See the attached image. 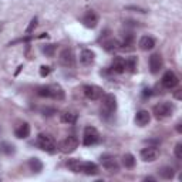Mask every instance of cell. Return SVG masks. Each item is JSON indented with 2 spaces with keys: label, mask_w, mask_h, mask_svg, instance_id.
I'll use <instances>...</instances> for the list:
<instances>
[{
  "label": "cell",
  "mask_w": 182,
  "mask_h": 182,
  "mask_svg": "<svg viewBox=\"0 0 182 182\" xmlns=\"http://www.w3.org/2000/svg\"><path fill=\"white\" fill-rule=\"evenodd\" d=\"M174 154H175V157H177L178 159H182V144H181V142H178V144L175 145Z\"/></svg>",
  "instance_id": "31"
},
{
  "label": "cell",
  "mask_w": 182,
  "mask_h": 182,
  "mask_svg": "<svg viewBox=\"0 0 182 182\" xmlns=\"http://www.w3.org/2000/svg\"><path fill=\"white\" fill-rule=\"evenodd\" d=\"M102 47H104L105 51H108V53H114V51H117L118 49H121V47H120V41H117L115 38L105 40V41L102 43Z\"/></svg>",
  "instance_id": "22"
},
{
  "label": "cell",
  "mask_w": 182,
  "mask_h": 182,
  "mask_svg": "<svg viewBox=\"0 0 182 182\" xmlns=\"http://www.w3.org/2000/svg\"><path fill=\"white\" fill-rule=\"evenodd\" d=\"M127 68L131 73H135V68H137V58L135 57H131V58L127 60Z\"/></svg>",
  "instance_id": "29"
},
{
  "label": "cell",
  "mask_w": 182,
  "mask_h": 182,
  "mask_svg": "<svg viewBox=\"0 0 182 182\" xmlns=\"http://www.w3.org/2000/svg\"><path fill=\"white\" fill-rule=\"evenodd\" d=\"M58 60H60V64L61 66L67 67V68H73L76 67V56L73 53V50L66 47L60 51V56H58Z\"/></svg>",
  "instance_id": "7"
},
{
  "label": "cell",
  "mask_w": 182,
  "mask_h": 182,
  "mask_svg": "<svg viewBox=\"0 0 182 182\" xmlns=\"http://www.w3.org/2000/svg\"><path fill=\"white\" fill-rule=\"evenodd\" d=\"M37 95L44 98L57 100V101H63L66 98V93L58 84H47V85L37 87Z\"/></svg>",
  "instance_id": "1"
},
{
  "label": "cell",
  "mask_w": 182,
  "mask_h": 182,
  "mask_svg": "<svg viewBox=\"0 0 182 182\" xmlns=\"http://www.w3.org/2000/svg\"><path fill=\"white\" fill-rule=\"evenodd\" d=\"M77 148H78V138L76 135H68L64 139H61L58 144V149L64 154H71Z\"/></svg>",
  "instance_id": "5"
},
{
  "label": "cell",
  "mask_w": 182,
  "mask_h": 182,
  "mask_svg": "<svg viewBox=\"0 0 182 182\" xmlns=\"http://www.w3.org/2000/svg\"><path fill=\"white\" fill-rule=\"evenodd\" d=\"M37 24H38V19H37V17H33V19L30 20V23H29V26L26 27V32H24V33H26V34H30V33H33V32H34V29L37 27Z\"/></svg>",
  "instance_id": "28"
},
{
  "label": "cell",
  "mask_w": 182,
  "mask_h": 182,
  "mask_svg": "<svg viewBox=\"0 0 182 182\" xmlns=\"http://www.w3.org/2000/svg\"><path fill=\"white\" fill-rule=\"evenodd\" d=\"M29 168L33 171V172H40L43 169V162L38 159V158H30L29 159Z\"/></svg>",
  "instance_id": "26"
},
{
  "label": "cell",
  "mask_w": 182,
  "mask_h": 182,
  "mask_svg": "<svg viewBox=\"0 0 182 182\" xmlns=\"http://www.w3.org/2000/svg\"><path fill=\"white\" fill-rule=\"evenodd\" d=\"M100 141V133L94 127H85L83 134V144L85 147H91Z\"/></svg>",
  "instance_id": "6"
},
{
  "label": "cell",
  "mask_w": 182,
  "mask_h": 182,
  "mask_svg": "<svg viewBox=\"0 0 182 182\" xmlns=\"http://www.w3.org/2000/svg\"><path fill=\"white\" fill-rule=\"evenodd\" d=\"M14 152H16V147L13 144H10L7 141H1L0 142V154L9 157V155H13Z\"/></svg>",
  "instance_id": "21"
},
{
  "label": "cell",
  "mask_w": 182,
  "mask_h": 182,
  "mask_svg": "<svg viewBox=\"0 0 182 182\" xmlns=\"http://www.w3.org/2000/svg\"><path fill=\"white\" fill-rule=\"evenodd\" d=\"M49 74H50V67L49 66L40 67V76H41V77H47Z\"/></svg>",
  "instance_id": "32"
},
{
  "label": "cell",
  "mask_w": 182,
  "mask_h": 182,
  "mask_svg": "<svg viewBox=\"0 0 182 182\" xmlns=\"http://www.w3.org/2000/svg\"><path fill=\"white\" fill-rule=\"evenodd\" d=\"M158 174L162 179H172L175 177V171L172 166H162L158 169Z\"/></svg>",
  "instance_id": "24"
},
{
  "label": "cell",
  "mask_w": 182,
  "mask_h": 182,
  "mask_svg": "<svg viewBox=\"0 0 182 182\" xmlns=\"http://www.w3.org/2000/svg\"><path fill=\"white\" fill-rule=\"evenodd\" d=\"M56 50H57V46L56 44H46L41 47V51L47 56V57H53L56 54Z\"/></svg>",
  "instance_id": "27"
},
{
  "label": "cell",
  "mask_w": 182,
  "mask_h": 182,
  "mask_svg": "<svg viewBox=\"0 0 182 182\" xmlns=\"http://www.w3.org/2000/svg\"><path fill=\"white\" fill-rule=\"evenodd\" d=\"M83 23L85 27L88 29H94L98 24V14L94 10H87L85 14L83 16Z\"/></svg>",
  "instance_id": "14"
},
{
  "label": "cell",
  "mask_w": 182,
  "mask_h": 182,
  "mask_svg": "<svg viewBox=\"0 0 182 182\" xmlns=\"http://www.w3.org/2000/svg\"><path fill=\"white\" fill-rule=\"evenodd\" d=\"M83 93L84 95H85V98L87 100H91V101H97L102 97V90L97 87V85H93V84H87V85H84L83 87Z\"/></svg>",
  "instance_id": "9"
},
{
  "label": "cell",
  "mask_w": 182,
  "mask_h": 182,
  "mask_svg": "<svg viewBox=\"0 0 182 182\" xmlns=\"http://www.w3.org/2000/svg\"><path fill=\"white\" fill-rule=\"evenodd\" d=\"M117 110V98L114 94H105L102 100H101V108H100V113L101 117L104 118H110L115 113Z\"/></svg>",
  "instance_id": "2"
},
{
  "label": "cell",
  "mask_w": 182,
  "mask_h": 182,
  "mask_svg": "<svg viewBox=\"0 0 182 182\" xmlns=\"http://www.w3.org/2000/svg\"><path fill=\"white\" fill-rule=\"evenodd\" d=\"M164 66V60L159 54H152L149 57V70L152 74H158Z\"/></svg>",
  "instance_id": "15"
},
{
  "label": "cell",
  "mask_w": 182,
  "mask_h": 182,
  "mask_svg": "<svg viewBox=\"0 0 182 182\" xmlns=\"http://www.w3.org/2000/svg\"><path fill=\"white\" fill-rule=\"evenodd\" d=\"M0 134H1V127H0Z\"/></svg>",
  "instance_id": "37"
},
{
  "label": "cell",
  "mask_w": 182,
  "mask_h": 182,
  "mask_svg": "<svg viewBox=\"0 0 182 182\" xmlns=\"http://www.w3.org/2000/svg\"><path fill=\"white\" fill-rule=\"evenodd\" d=\"M134 41H135V36L131 32H128V33L124 34L122 41L120 43V47L121 49H130L131 46H134Z\"/></svg>",
  "instance_id": "23"
},
{
  "label": "cell",
  "mask_w": 182,
  "mask_h": 182,
  "mask_svg": "<svg viewBox=\"0 0 182 182\" xmlns=\"http://www.w3.org/2000/svg\"><path fill=\"white\" fill-rule=\"evenodd\" d=\"M14 135L20 139H24L30 135V125L26 121H19L14 127Z\"/></svg>",
  "instance_id": "13"
},
{
  "label": "cell",
  "mask_w": 182,
  "mask_h": 182,
  "mask_svg": "<svg viewBox=\"0 0 182 182\" xmlns=\"http://www.w3.org/2000/svg\"><path fill=\"white\" fill-rule=\"evenodd\" d=\"M36 144L41 151L49 152V154H54L57 151V144H56L54 138L49 134H38L37 139H36Z\"/></svg>",
  "instance_id": "3"
},
{
  "label": "cell",
  "mask_w": 182,
  "mask_h": 182,
  "mask_svg": "<svg viewBox=\"0 0 182 182\" xmlns=\"http://www.w3.org/2000/svg\"><path fill=\"white\" fill-rule=\"evenodd\" d=\"M159 157V151L157 147H147V148L141 149V159L144 162H154L157 161Z\"/></svg>",
  "instance_id": "11"
},
{
  "label": "cell",
  "mask_w": 182,
  "mask_h": 182,
  "mask_svg": "<svg viewBox=\"0 0 182 182\" xmlns=\"http://www.w3.org/2000/svg\"><path fill=\"white\" fill-rule=\"evenodd\" d=\"M127 70V60L122 57H115L111 63V71L117 74H122Z\"/></svg>",
  "instance_id": "16"
},
{
  "label": "cell",
  "mask_w": 182,
  "mask_h": 182,
  "mask_svg": "<svg viewBox=\"0 0 182 182\" xmlns=\"http://www.w3.org/2000/svg\"><path fill=\"white\" fill-rule=\"evenodd\" d=\"M41 113H43V115H53V114H56L57 111L54 110V108H50V107H46V108H43L41 110Z\"/></svg>",
  "instance_id": "33"
},
{
  "label": "cell",
  "mask_w": 182,
  "mask_h": 182,
  "mask_svg": "<svg viewBox=\"0 0 182 182\" xmlns=\"http://www.w3.org/2000/svg\"><path fill=\"white\" fill-rule=\"evenodd\" d=\"M139 49L144 50V51H148V50H152L155 47V38L151 37V36H142L139 43H138Z\"/></svg>",
  "instance_id": "19"
},
{
  "label": "cell",
  "mask_w": 182,
  "mask_h": 182,
  "mask_svg": "<svg viewBox=\"0 0 182 182\" xmlns=\"http://www.w3.org/2000/svg\"><path fill=\"white\" fill-rule=\"evenodd\" d=\"M144 181H155V178H152V177H147Z\"/></svg>",
  "instance_id": "36"
},
{
  "label": "cell",
  "mask_w": 182,
  "mask_h": 182,
  "mask_svg": "<svg viewBox=\"0 0 182 182\" xmlns=\"http://www.w3.org/2000/svg\"><path fill=\"white\" fill-rule=\"evenodd\" d=\"M151 122V114L147 110H139L135 115V124L138 127H145Z\"/></svg>",
  "instance_id": "18"
},
{
  "label": "cell",
  "mask_w": 182,
  "mask_h": 182,
  "mask_svg": "<svg viewBox=\"0 0 182 182\" xmlns=\"http://www.w3.org/2000/svg\"><path fill=\"white\" fill-rule=\"evenodd\" d=\"M177 131H178V133H182V130H181V122H178V124H177Z\"/></svg>",
  "instance_id": "35"
},
{
  "label": "cell",
  "mask_w": 182,
  "mask_h": 182,
  "mask_svg": "<svg viewBox=\"0 0 182 182\" xmlns=\"http://www.w3.org/2000/svg\"><path fill=\"white\" fill-rule=\"evenodd\" d=\"M135 157H134L133 154H124L122 155V165L125 166L127 169H133L134 166H135Z\"/></svg>",
  "instance_id": "25"
},
{
  "label": "cell",
  "mask_w": 182,
  "mask_h": 182,
  "mask_svg": "<svg viewBox=\"0 0 182 182\" xmlns=\"http://www.w3.org/2000/svg\"><path fill=\"white\" fill-rule=\"evenodd\" d=\"M175 98L181 100V90H178V93H175Z\"/></svg>",
  "instance_id": "34"
},
{
  "label": "cell",
  "mask_w": 182,
  "mask_h": 182,
  "mask_svg": "<svg viewBox=\"0 0 182 182\" xmlns=\"http://www.w3.org/2000/svg\"><path fill=\"white\" fill-rule=\"evenodd\" d=\"M175 111V105L169 101H162V102H158L155 107H154V114L157 118H166V117H171Z\"/></svg>",
  "instance_id": "4"
},
{
  "label": "cell",
  "mask_w": 182,
  "mask_h": 182,
  "mask_svg": "<svg viewBox=\"0 0 182 182\" xmlns=\"http://www.w3.org/2000/svg\"><path fill=\"white\" fill-rule=\"evenodd\" d=\"M179 83V78H178V76L174 73V71H166L165 74L162 76V80H161V84H162V87L166 88V90H172V88H175L177 85Z\"/></svg>",
  "instance_id": "10"
},
{
  "label": "cell",
  "mask_w": 182,
  "mask_h": 182,
  "mask_svg": "<svg viewBox=\"0 0 182 182\" xmlns=\"http://www.w3.org/2000/svg\"><path fill=\"white\" fill-rule=\"evenodd\" d=\"M100 161H101V165L104 166L110 174H118V171H120V165H118V161L115 159V157L105 154V155L101 157Z\"/></svg>",
  "instance_id": "8"
},
{
  "label": "cell",
  "mask_w": 182,
  "mask_h": 182,
  "mask_svg": "<svg viewBox=\"0 0 182 182\" xmlns=\"http://www.w3.org/2000/svg\"><path fill=\"white\" fill-rule=\"evenodd\" d=\"M94 60H95V54H94L93 50L84 49L83 51L80 53V63H81L83 66H85V67L91 66V64L94 63Z\"/></svg>",
  "instance_id": "17"
},
{
  "label": "cell",
  "mask_w": 182,
  "mask_h": 182,
  "mask_svg": "<svg viewBox=\"0 0 182 182\" xmlns=\"http://www.w3.org/2000/svg\"><path fill=\"white\" fill-rule=\"evenodd\" d=\"M78 174H84V175H97V174H98V166H97V164H94V162L80 161Z\"/></svg>",
  "instance_id": "12"
},
{
  "label": "cell",
  "mask_w": 182,
  "mask_h": 182,
  "mask_svg": "<svg viewBox=\"0 0 182 182\" xmlns=\"http://www.w3.org/2000/svg\"><path fill=\"white\" fill-rule=\"evenodd\" d=\"M125 10H133V12H138V13H148L147 9L144 7H139V6H125Z\"/></svg>",
  "instance_id": "30"
},
{
  "label": "cell",
  "mask_w": 182,
  "mask_h": 182,
  "mask_svg": "<svg viewBox=\"0 0 182 182\" xmlns=\"http://www.w3.org/2000/svg\"><path fill=\"white\" fill-rule=\"evenodd\" d=\"M60 121L63 124H67V125H71L77 121V114L73 113V111H63L60 114Z\"/></svg>",
  "instance_id": "20"
}]
</instances>
